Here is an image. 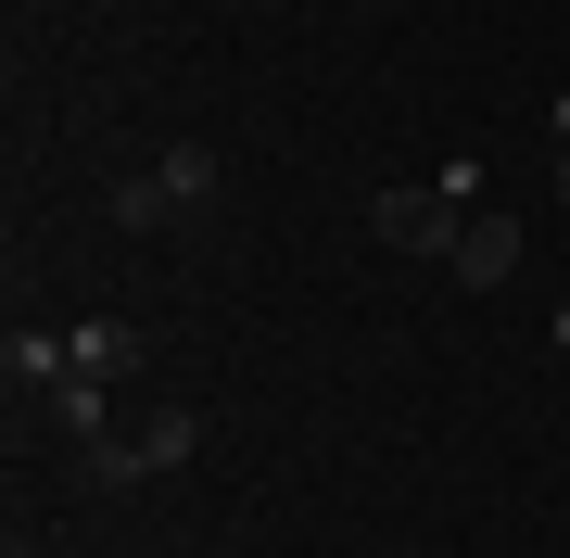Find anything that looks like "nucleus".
<instances>
[{
  "label": "nucleus",
  "mask_w": 570,
  "mask_h": 558,
  "mask_svg": "<svg viewBox=\"0 0 570 558\" xmlns=\"http://www.w3.org/2000/svg\"><path fill=\"white\" fill-rule=\"evenodd\" d=\"M153 178H165V204H178V216H190V204H216V190H228L216 140H165V153H153Z\"/></svg>",
  "instance_id": "5"
},
{
  "label": "nucleus",
  "mask_w": 570,
  "mask_h": 558,
  "mask_svg": "<svg viewBox=\"0 0 570 558\" xmlns=\"http://www.w3.org/2000/svg\"><path fill=\"white\" fill-rule=\"evenodd\" d=\"M482 216V166H444L431 190H367V242L381 254H419V267H456V228Z\"/></svg>",
  "instance_id": "1"
},
{
  "label": "nucleus",
  "mask_w": 570,
  "mask_h": 558,
  "mask_svg": "<svg viewBox=\"0 0 570 558\" xmlns=\"http://www.w3.org/2000/svg\"><path fill=\"white\" fill-rule=\"evenodd\" d=\"M63 355H77V381H127V369H140V331H115V317H89V331H63Z\"/></svg>",
  "instance_id": "6"
},
{
  "label": "nucleus",
  "mask_w": 570,
  "mask_h": 558,
  "mask_svg": "<svg viewBox=\"0 0 570 558\" xmlns=\"http://www.w3.org/2000/svg\"><path fill=\"white\" fill-rule=\"evenodd\" d=\"M444 280H456V292H508V280H520V216L482 204V216L456 228V267H444Z\"/></svg>",
  "instance_id": "2"
},
{
  "label": "nucleus",
  "mask_w": 570,
  "mask_h": 558,
  "mask_svg": "<svg viewBox=\"0 0 570 558\" xmlns=\"http://www.w3.org/2000/svg\"><path fill=\"white\" fill-rule=\"evenodd\" d=\"M77 482H102V496H140V482H153L140 432H102V444H77Z\"/></svg>",
  "instance_id": "7"
},
{
  "label": "nucleus",
  "mask_w": 570,
  "mask_h": 558,
  "mask_svg": "<svg viewBox=\"0 0 570 558\" xmlns=\"http://www.w3.org/2000/svg\"><path fill=\"white\" fill-rule=\"evenodd\" d=\"M558 204H570V153H558Z\"/></svg>",
  "instance_id": "9"
},
{
  "label": "nucleus",
  "mask_w": 570,
  "mask_h": 558,
  "mask_svg": "<svg viewBox=\"0 0 570 558\" xmlns=\"http://www.w3.org/2000/svg\"><path fill=\"white\" fill-rule=\"evenodd\" d=\"M140 558H190V546H140Z\"/></svg>",
  "instance_id": "10"
},
{
  "label": "nucleus",
  "mask_w": 570,
  "mask_h": 558,
  "mask_svg": "<svg viewBox=\"0 0 570 558\" xmlns=\"http://www.w3.org/2000/svg\"><path fill=\"white\" fill-rule=\"evenodd\" d=\"M140 457H153V482L190 470V457H204V407H190V393H153L140 407Z\"/></svg>",
  "instance_id": "4"
},
{
  "label": "nucleus",
  "mask_w": 570,
  "mask_h": 558,
  "mask_svg": "<svg viewBox=\"0 0 570 558\" xmlns=\"http://www.w3.org/2000/svg\"><path fill=\"white\" fill-rule=\"evenodd\" d=\"M39 432H51L63 457H77V444H102V432H115V381H77V369H63V381L39 393Z\"/></svg>",
  "instance_id": "3"
},
{
  "label": "nucleus",
  "mask_w": 570,
  "mask_h": 558,
  "mask_svg": "<svg viewBox=\"0 0 570 558\" xmlns=\"http://www.w3.org/2000/svg\"><path fill=\"white\" fill-rule=\"evenodd\" d=\"M165 216H178V204H165V178L140 166V178H115V228H165Z\"/></svg>",
  "instance_id": "8"
}]
</instances>
